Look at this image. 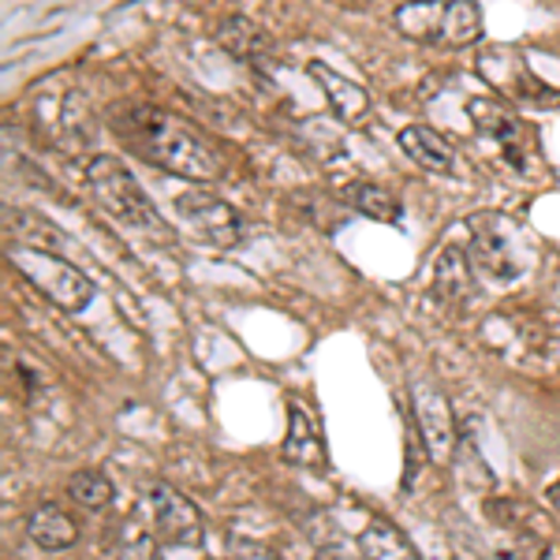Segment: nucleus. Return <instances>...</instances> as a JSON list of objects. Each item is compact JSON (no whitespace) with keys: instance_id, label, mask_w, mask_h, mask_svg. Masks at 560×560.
I'll list each match as a JSON object with an SVG mask.
<instances>
[{"instance_id":"nucleus-1","label":"nucleus","mask_w":560,"mask_h":560,"mask_svg":"<svg viewBox=\"0 0 560 560\" xmlns=\"http://www.w3.org/2000/svg\"><path fill=\"white\" fill-rule=\"evenodd\" d=\"M108 128L128 147L135 158L161 168L168 176L191 179V184H210L224 173L221 153L198 135L191 124L165 113L158 105H124L113 108Z\"/></svg>"},{"instance_id":"nucleus-2","label":"nucleus","mask_w":560,"mask_h":560,"mask_svg":"<svg viewBox=\"0 0 560 560\" xmlns=\"http://www.w3.org/2000/svg\"><path fill=\"white\" fill-rule=\"evenodd\" d=\"M467 232H471V258L475 269L482 277H490L493 284L509 288L527 273L535 261V243L523 232L520 221H512L509 213H471L467 217Z\"/></svg>"},{"instance_id":"nucleus-3","label":"nucleus","mask_w":560,"mask_h":560,"mask_svg":"<svg viewBox=\"0 0 560 560\" xmlns=\"http://www.w3.org/2000/svg\"><path fill=\"white\" fill-rule=\"evenodd\" d=\"M86 187H90V195L97 198V206H102L108 217H116L124 229H135L150 240H168L158 206L150 202L142 184L128 173V165H124L120 158H108V153L90 158Z\"/></svg>"},{"instance_id":"nucleus-4","label":"nucleus","mask_w":560,"mask_h":560,"mask_svg":"<svg viewBox=\"0 0 560 560\" xmlns=\"http://www.w3.org/2000/svg\"><path fill=\"white\" fill-rule=\"evenodd\" d=\"M396 31L419 45L467 49L486 34L478 0H411L396 12Z\"/></svg>"},{"instance_id":"nucleus-5","label":"nucleus","mask_w":560,"mask_h":560,"mask_svg":"<svg viewBox=\"0 0 560 560\" xmlns=\"http://www.w3.org/2000/svg\"><path fill=\"white\" fill-rule=\"evenodd\" d=\"M12 266L20 269L52 306H60V311L79 314L94 303V280L79 266H71L65 255H57V250H42V247L20 243V247L12 250Z\"/></svg>"},{"instance_id":"nucleus-6","label":"nucleus","mask_w":560,"mask_h":560,"mask_svg":"<svg viewBox=\"0 0 560 560\" xmlns=\"http://www.w3.org/2000/svg\"><path fill=\"white\" fill-rule=\"evenodd\" d=\"M475 68H478V75L497 90V97H504V102H512L516 108H557L560 105V90L535 75V68L527 65V57H523L516 45L482 49Z\"/></svg>"},{"instance_id":"nucleus-7","label":"nucleus","mask_w":560,"mask_h":560,"mask_svg":"<svg viewBox=\"0 0 560 560\" xmlns=\"http://www.w3.org/2000/svg\"><path fill=\"white\" fill-rule=\"evenodd\" d=\"M139 523L158 538V546H202V512L187 501L176 486L168 482H153L147 497L139 504Z\"/></svg>"},{"instance_id":"nucleus-8","label":"nucleus","mask_w":560,"mask_h":560,"mask_svg":"<svg viewBox=\"0 0 560 560\" xmlns=\"http://www.w3.org/2000/svg\"><path fill=\"white\" fill-rule=\"evenodd\" d=\"M467 116H471L478 135L497 142V150L504 153V161H509L516 173H523V168L530 165V158H535V150H538L535 128L516 113V105L504 102V97H471V102H467Z\"/></svg>"},{"instance_id":"nucleus-9","label":"nucleus","mask_w":560,"mask_h":560,"mask_svg":"<svg viewBox=\"0 0 560 560\" xmlns=\"http://www.w3.org/2000/svg\"><path fill=\"white\" fill-rule=\"evenodd\" d=\"M176 213L202 236L206 243L221 250H232L247 240V221L232 202H224L221 195L206 191V187H187L176 195Z\"/></svg>"},{"instance_id":"nucleus-10","label":"nucleus","mask_w":560,"mask_h":560,"mask_svg":"<svg viewBox=\"0 0 560 560\" xmlns=\"http://www.w3.org/2000/svg\"><path fill=\"white\" fill-rule=\"evenodd\" d=\"M411 415L422 430V441H427L433 459H448L456 448V422H453V408H448L445 393H441L433 382H422L415 377L411 382Z\"/></svg>"},{"instance_id":"nucleus-11","label":"nucleus","mask_w":560,"mask_h":560,"mask_svg":"<svg viewBox=\"0 0 560 560\" xmlns=\"http://www.w3.org/2000/svg\"><path fill=\"white\" fill-rule=\"evenodd\" d=\"M280 456L292 467H300V471H325V464H329L318 419H314L300 400L288 404V438H284Z\"/></svg>"},{"instance_id":"nucleus-12","label":"nucleus","mask_w":560,"mask_h":560,"mask_svg":"<svg viewBox=\"0 0 560 560\" xmlns=\"http://www.w3.org/2000/svg\"><path fill=\"white\" fill-rule=\"evenodd\" d=\"M396 142H400V150L408 153L422 173H430V176H456L459 173L453 142H448L441 131L427 128V124H408V128H400Z\"/></svg>"},{"instance_id":"nucleus-13","label":"nucleus","mask_w":560,"mask_h":560,"mask_svg":"<svg viewBox=\"0 0 560 560\" xmlns=\"http://www.w3.org/2000/svg\"><path fill=\"white\" fill-rule=\"evenodd\" d=\"M306 75L318 83V90L325 94V102H329V108L337 113V120L359 124L370 113V90L359 86L355 79H345L340 71H332L329 65H322V60H311V65H306Z\"/></svg>"},{"instance_id":"nucleus-14","label":"nucleus","mask_w":560,"mask_h":560,"mask_svg":"<svg viewBox=\"0 0 560 560\" xmlns=\"http://www.w3.org/2000/svg\"><path fill=\"white\" fill-rule=\"evenodd\" d=\"M471 280H475L471 250H464L459 243H448V247L438 255V261H433V295H438L441 303L456 306L467 300Z\"/></svg>"},{"instance_id":"nucleus-15","label":"nucleus","mask_w":560,"mask_h":560,"mask_svg":"<svg viewBox=\"0 0 560 560\" xmlns=\"http://www.w3.org/2000/svg\"><path fill=\"white\" fill-rule=\"evenodd\" d=\"M217 42H221V49L229 52V57L243 60V65H266V60L273 57L269 34L250 20H243V15H229V20L217 26Z\"/></svg>"},{"instance_id":"nucleus-16","label":"nucleus","mask_w":560,"mask_h":560,"mask_svg":"<svg viewBox=\"0 0 560 560\" xmlns=\"http://www.w3.org/2000/svg\"><path fill=\"white\" fill-rule=\"evenodd\" d=\"M26 535L45 553H60V549H71L79 541V523L60 504H38L26 520Z\"/></svg>"},{"instance_id":"nucleus-17","label":"nucleus","mask_w":560,"mask_h":560,"mask_svg":"<svg viewBox=\"0 0 560 560\" xmlns=\"http://www.w3.org/2000/svg\"><path fill=\"white\" fill-rule=\"evenodd\" d=\"M340 202H345L348 210L363 213V217H370V221H382V224H396L404 217L400 198H393L385 187L370 184V179H351V184H345Z\"/></svg>"},{"instance_id":"nucleus-18","label":"nucleus","mask_w":560,"mask_h":560,"mask_svg":"<svg viewBox=\"0 0 560 560\" xmlns=\"http://www.w3.org/2000/svg\"><path fill=\"white\" fill-rule=\"evenodd\" d=\"M359 549H363L366 557H388V560L419 557V549H415L388 520H370L366 530L359 535Z\"/></svg>"},{"instance_id":"nucleus-19","label":"nucleus","mask_w":560,"mask_h":560,"mask_svg":"<svg viewBox=\"0 0 560 560\" xmlns=\"http://www.w3.org/2000/svg\"><path fill=\"white\" fill-rule=\"evenodd\" d=\"M8 221L15 224V240L20 243H26V247H42V250H57V255H65L68 250V236L65 232L57 229L52 221H45V217H38V213H26V210H20L12 217V210H8Z\"/></svg>"},{"instance_id":"nucleus-20","label":"nucleus","mask_w":560,"mask_h":560,"mask_svg":"<svg viewBox=\"0 0 560 560\" xmlns=\"http://www.w3.org/2000/svg\"><path fill=\"white\" fill-rule=\"evenodd\" d=\"M68 497L75 504H83V509H90V512H102V509L113 504L116 490H113V482H108L105 471H97V467H83V471L71 475Z\"/></svg>"},{"instance_id":"nucleus-21","label":"nucleus","mask_w":560,"mask_h":560,"mask_svg":"<svg viewBox=\"0 0 560 560\" xmlns=\"http://www.w3.org/2000/svg\"><path fill=\"white\" fill-rule=\"evenodd\" d=\"M546 501L560 512V478H557V482H549V486H546Z\"/></svg>"}]
</instances>
